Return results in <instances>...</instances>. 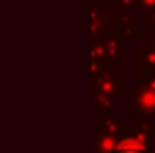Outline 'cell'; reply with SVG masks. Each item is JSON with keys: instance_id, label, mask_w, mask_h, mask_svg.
Instances as JSON below:
<instances>
[{"instance_id": "cell-1", "label": "cell", "mask_w": 155, "mask_h": 153, "mask_svg": "<svg viewBox=\"0 0 155 153\" xmlns=\"http://www.w3.org/2000/svg\"><path fill=\"white\" fill-rule=\"evenodd\" d=\"M114 153H147V147L137 139H124L118 143Z\"/></svg>"}]
</instances>
